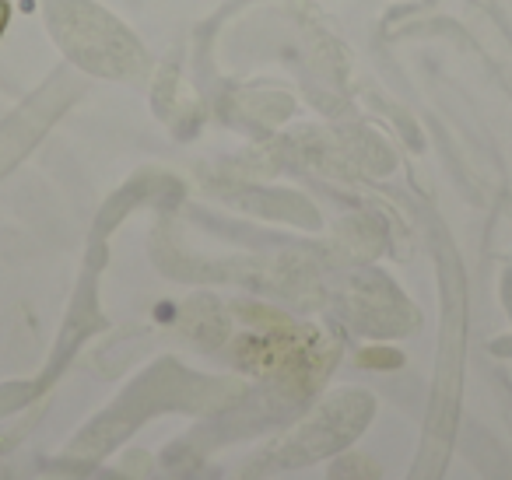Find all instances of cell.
<instances>
[{
    "instance_id": "cell-1",
    "label": "cell",
    "mask_w": 512,
    "mask_h": 480,
    "mask_svg": "<svg viewBox=\"0 0 512 480\" xmlns=\"http://www.w3.org/2000/svg\"><path fill=\"white\" fill-rule=\"evenodd\" d=\"M4 18H8V8H4V4H0V29H4Z\"/></svg>"
}]
</instances>
